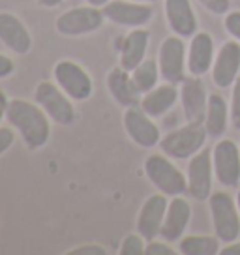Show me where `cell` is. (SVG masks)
<instances>
[{
  "label": "cell",
  "instance_id": "obj_1",
  "mask_svg": "<svg viewBox=\"0 0 240 255\" xmlns=\"http://www.w3.org/2000/svg\"><path fill=\"white\" fill-rule=\"evenodd\" d=\"M6 120L9 122V126L15 128V131L21 135L28 150H40L49 143L51 119L36 102L32 104L28 100H19V98L9 100Z\"/></svg>",
  "mask_w": 240,
  "mask_h": 255
},
{
  "label": "cell",
  "instance_id": "obj_2",
  "mask_svg": "<svg viewBox=\"0 0 240 255\" xmlns=\"http://www.w3.org/2000/svg\"><path fill=\"white\" fill-rule=\"evenodd\" d=\"M144 175L150 180L156 190L167 195V197H176L184 195L188 191V178L186 175L171 161L169 156L161 154H150L144 159Z\"/></svg>",
  "mask_w": 240,
  "mask_h": 255
},
{
  "label": "cell",
  "instance_id": "obj_3",
  "mask_svg": "<svg viewBox=\"0 0 240 255\" xmlns=\"http://www.w3.org/2000/svg\"><path fill=\"white\" fill-rule=\"evenodd\" d=\"M207 139L208 133L205 129V124L188 122L186 126H180L165 133L158 146L171 159H190L205 148Z\"/></svg>",
  "mask_w": 240,
  "mask_h": 255
},
{
  "label": "cell",
  "instance_id": "obj_4",
  "mask_svg": "<svg viewBox=\"0 0 240 255\" xmlns=\"http://www.w3.org/2000/svg\"><path fill=\"white\" fill-rule=\"evenodd\" d=\"M208 210L212 218L214 235L222 244H231L240 237V212L237 201L227 191H212L208 197Z\"/></svg>",
  "mask_w": 240,
  "mask_h": 255
},
{
  "label": "cell",
  "instance_id": "obj_5",
  "mask_svg": "<svg viewBox=\"0 0 240 255\" xmlns=\"http://www.w3.org/2000/svg\"><path fill=\"white\" fill-rule=\"evenodd\" d=\"M34 102L40 105L47 117L58 126H72L77 113L73 107V100L66 94L56 83L40 81L34 88Z\"/></svg>",
  "mask_w": 240,
  "mask_h": 255
},
{
  "label": "cell",
  "instance_id": "obj_6",
  "mask_svg": "<svg viewBox=\"0 0 240 255\" xmlns=\"http://www.w3.org/2000/svg\"><path fill=\"white\" fill-rule=\"evenodd\" d=\"M104 23V9L88 4V6L66 9L64 13H60L55 21V30L66 38H77V36H85V34L100 30Z\"/></svg>",
  "mask_w": 240,
  "mask_h": 255
},
{
  "label": "cell",
  "instance_id": "obj_7",
  "mask_svg": "<svg viewBox=\"0 0 240 255\" xmlns=\"http://www.w3.org/2000/svg\"><path fill=\"white\" fill-rule=\"evenodd\" d=\"M158 66L165 83L180 85L186 79L188 72V49L184 38L180 36H169L161 41L158 49Z\"/></svg>",
  "mask_w": 240,
  "mask_h": 255
},
{
  "label": "cell",
  "instance_id": "obj_8",
  "mask_svg": "<svg viewBox=\"0 0 240 255\" xmlns=\"http://www.w3.org/2000/svg\"><path fill=\"white\" fill-rule=\"evenodd\" d=\"M53 77L56 85L73 102H87L94 92V83L90 73L73 60H58L53 68Z\"/></svg>",
  "mask_w": 240,
  "mask_h": 255
},
{
  "label": "cell",
  "instance_id": "obj_9",
  "mask_svg": "<svg viewBox=\"0 0 240 255\" xmlns=\"http://www.w3.org/2000/svg\"><path fill=\"white\" fill-rule=\"evenodd\" d=\"M214 176L225 188L240 184V146L231 139H218L212 148Z\"/></svg>",
  "mask_w": 240,
  "mask_h": 255
},
{
  "label": "cell",
  "instance_id": "obj_10",
  "mask_svg": "<svg viewBox=\"0 0 240 255\" xmlns=\"http://www.w3.org/2000/svg\"><path fill=\"white\" fill-rule=\"evenodd\" d=\"M122 124L126 129V135L141 148H154L158 146L161 141L160 128L156 126V122L150 115L141 109V105H133V107H126L124 117H122Z\"/></svg>",
  "mask_w": 240,
  "mask_h": 255
},
{
  "label": "cell",
  "instance_id": "obj_11",
  "mask_svg": "<svg viewBox=\"0 0 240 255\" xmlns=\"http://www.w3.org/2000/svg\"><path fill=\"white\" fill-rule=\"evenodd\" d=\"M188 193L195 201H208L212 195V178H214V165H212V150L203 148L188 161Z\"/></svg>",
  "mask_w": 240,
  "mask_h": 255
},
{
  "label": "cell",
  "instance_id": "obj_12",
  "mask_svg": "<svg viewBox=\"0 0 240 255\" xmlns=\"http://www.w3.org/2000/svg\"><path fill=\"white\" fill-rule=\"evenodd\" d=\"M102 9L107 21L126 28H143L154 17V8L150 4H141L131 0H111Z\"/></svg>",
  "mask_w": 240,
  "mask_h": 255
},
{
  "label": "cell",
  "instance_id": "obj_13",
  "mask_svg": "<svg viewBox=\"0 0 240 255\" xmlns=\"http://www.w3.org/2000/svg\"><path fill=\"white\" fill-rule=\"evenodd\" d=\"M169 207L167 195L163 193H152L148 195L144 203L139 208V214H137V223H135V231L143 237L146 242L154 240L160 237L161 225L165 220V212Z\"/></svg>",
  "mask_w": 240,
  "mask_h": 255
},
{
  "label": "cell",
  "instance_id": "obj_14",
  "mask_svg": "<svg viewBox=\"0 0 240 255\" xmlns=\"http://www.w3.org/2000/svg\"><path fill=\"white\" fill-rule=\"evenodd\" d=\"M212 81L218 88H231L240 75V41L227 40L220 47L212 64Z\"/></svg>",
  "mask_w": 240,
  "mask_h": 255
},
{
  "label": "cell",
  "instance_id": "obj_15",
  "mask_svg": "<svg viewBox=\"0 0 240 255\" xmlns=\"http://www.w3.org/2000/svg\"><path fill=\"white\" fill-rule=\"evenodd\" d=\"M208 92L201 77L190 75L180 83V105L188 122L203 124L207 117Z\"/></svg>",
  "mask_w": 240,
  "mask_h": 255
},
{
  "label": "cell",
  "instance_id": "obj_16",
  "mask_svg": "<svg viewBox=\"0 0 240 255\" xmlns=\"http://www.w3.org/2000/svg\"><path fill=\"white\" fill-rule=\"evenodd\" d=\"M190 220H192V205H190V201L182 197V195H176V197L169 201L160 237L163 240L171 242V244L178 242L184 237L186 229L190 225Z\"/></svg>",
  "mask_w": 240,
  "mask_h": 255
},
{
  "label": "cell",
  "instance_id": "obj_17",
  "mask_svg": "<svg viewBox=\"0 0 240 255\" xmlns=\"http://www.w3.org/2000/svg\"><path fill=\"white\" fill-rule=\"evenodd\" d=\"M216 58L214 40L208 32H195L188 45V73L195 77H203L212 70Z\"/></svg>",
  "mask_w": 240,
  "mask_h": 255
},
{
  "label": "cell",
  "instance_id": "obj_18",
  "mask_svg": "<svg viewBox=\"0 0 240 255\" xmlns=\"http://www.w3.org/2000/svg\"><path fill=\"white\" fill-rule=\"evenodd\" d=\"M0 43L15 55H26L32 49L30 30L9 11H0Z\"/></svg>",
  "mask_w": 240,
  "mask_h": 255
},
{
  "label": "cell",
  "instance_id": "obj_19",
  "mask_svg": "<svg viewBox=\"0 0 240 255\" xmlns=\"http://www.w3.org/2000/svg\"><path fill=\"white\" fill-rule=\"evenodd\" d=\"M165 21L173 34L180 38H192L197 30V15L193 11L192 0H165L163 6Z\"/></svg>",
  "mask_w": 240,
  "mask_h": 255
},
{
  "label": "cell",
  "instance_id": "obj_20",
  "mask_svg": "<svg viewBox=\"0 0 240 255\" xmlns=\"http://www.w3.org/2000/svg\"><path fill=\"white\" fill-rule=\"evenodd\" d=\"M109 94L113 96V100L120 105V107H133L139 105L141 102V92L135 88L133 79H131V72L124 70L122 66H117L109 70L107 77H105Z\"/></svg>",
  "mask_w": 240,
  "mask_h": 255
},
{
  "label": "cell",
  "instance_id": "obj_21",
  "mask_svg": "<svg viewBox=\"0 0 240 255\" xmlns=\"http://www.w3.org/2000/svg\"><path fill=\"white\" fill-rule=\"evenodd\" d=\"M180 100V90L176 88L173 83H165V85H158L154 87L150 92L141 96V109L146 115H150L152 119H160L165 113H169L175 104Z\"/></svg>",
  "mask_w": 240,
  "mask_h": 255
},
{
  "label": "cell",
  "instance_id": "obj_22",
  "mask_svg": "<svg viewBox=\"0 0 240 255\" xmlns=\"http://www.w3.org/2000/svg\"><path fill=\"white\" fill-rule=\"evenodd\" d=\"M150 43V34L144 28H131L126 34L120 47V66L128 72H133L146 56V49Z\"/></svg>",
  "mask_w": 240,
  "mask_h": 255
},
{
  "label": "cell",
  "instance_id": "obj_23",
  "mask_svg": "<svg viewBox=\"0 0 240 255\" xmlns=\"http://www.w3.org/2000/svg\"><path fill=\"white\" fill-rule=\"evenodd\" d=\"M229 120H231V111H229V105L225 102L224 96L212 94L208 96V105H207V117H205V129L210 139H222L227 131L229 126Z\"/></svg>",
  "mask_w": 240,
  "mask_h": 255
},
{
  "label": "cell",
  "instance_id": "obj_24",
  "mask_svg": "<svg viewBox=\"0 0 240 255\" xmlns=\"http://www.w3.org/2000/svg\"><path fill=\"white\" fill-rule=\"evenodd\" d=\"M222 240L216 235H188L178 240V252L182 255H218L222 252Z\"/></svg>",
  "mask_w": 240,
  "mask_h": 255
},
{
  "label": "cell",
  "instance_id": "obj_25",
  "mask_svg": "<svg viewBox=\"0 0 240 255\" xmlns=\"http://www.w3.org/2000/svg\"><path fill=\"white\" fill-rule=\"evenodd\" d=\"M160 66H158V60H152V58H144L143 62L137 66L135 70L131 72V79H133V85L135 88L141 92V96L150 92L154 87H158V77H160Z\"/></svg>",
  "mask_w": 240,
  "mask_h": 255
},
{
  "label": "cell",
  "instance_id": "obj_26",
  "mask_svg": "<svg viewBox=\"0 0 240 255\" xmlns=\"http://www.w3.org/2000/svg\"><path fill=\"white\" fill-rule=\"evenodd\" d=\"M144 248H146V240L139 235V233H131L126 235L122 242H120V255H143Z\"/></svg>",
  "mask_w": 240,
  "mask_h": 255
},
{
  "label": "cell",
  "instance_id": "obj_27",
  "mask_svg": "<svg viewBox=\"0 0 240 255\" xmlns=\"http://www.w3.org/2000/svg\"><path fill=\"white\" fill-rule=\"evenodd\" d=\"M233 94H231V105H229V111H231V124L235 129L240 131V77L235 81L233 85Z\"/></svg>",
  "mask_w": 240,
  "mask_h": 255
},
{
  "label": "cell",
  "instance_id": "obj_28",
  "mask_svg": "<svg viewBox=\"0 0 240 255\" xmlns=\"http://www.w3.org/2000/svg\"><path fill=\"white\" fill-rule=\"evenodd\" d=\"M224 28L233 40L240 41V9H235V11L225 13Z\"/></svg>",
  "mask_w": 240,
  "mask_h": 255
},
{
  "label": "cell",
  "instance_id": "obj_29",
  "mask_svg": "<svg viewBox=\"0 0 240 255\" xmlns=\"http://www.w3.org/2000/svg\"><path fill=\"white\" fill-rule=\"evenodd\" d=\"M167 240H148L144 248V255H176V250L169 246Z\"/></svg>",
  "mask_w": 240,
  "mask_h": 255
},
{
  "label": "cell",
  "instance_id": "obj_30",
  "mask_svg": "<svg viewBox=\"0 0 240 255\" xmlns=\"http://www.w3.org/2000/svg\"><path fill=\"white\" fill-rule=\"evenodd\" d=\"M197 2L214 15H225L231 11V0H197Z\"/></svg>",
  "mask_w": 240,
  "mask_h": 255
},
{
  "label": "cell",
  "instance_id": "obj_31",
  "mask_svg": "<svg viewBox=\"0 0 240 255\" xmlns=\"http://www.w3.org/2000/svg\"><path fill=\"white\" fill-rule=\"evenodd\" d=\"M68 255H107V250L100 244H83L70 250Z\"/></svg>",
  "mask_w": 240,
  "mask_h": 255
},
{
  "label": "cell",
  "instance_id": "obj_32",
  "mask_svg": "<svg viewBox=\"0 0 240 255\" xmlns=\"http://www.w3.org/2000/svg\"><path fill=\"white\" fill-rule=\"evenodd\" d=\"M15 141V133H13V129L8 126L0 128V156L2 154H6V152L11 148V144Z\"/></svg>",
  "mask_w": 240,
  "mask_h": 255
},
{
  "label": "cell",
  "instance_id": "obj_33",
  "mask_svg": "<svg viewBox=\"0 0 240 255\" xmlns=\"http://www.w3.org/2000/svg\"><path fill=\"white\" fill-rule=\"evenodd\" d=\"M13 72H15V62L9 56L0 53V79H6Z\"/></svg>",
  "mask_w": 240,
  "mask_h": 255
},
{
  "label": "cell",
  "instance_id": "obj_34",
  "mask_svg": "<svg viewBox=\"0 0 240 255\" xmlns=\"http://www.w3.org/2000/svg\"><path fill=\"white\" fill-rule=\"evenodd\" d=\"M220 255H240V242L235 240L231 244H225V248H222Z\"/></svg>",
  "mask_w": 240,
  "mask_h": 255
},
{
  "label": "cell",
  "instance_id": "obj_35",
  "mask_svg": "<svg viewBox=\"0 0 240 255\" xmlns=\"http://www.w3.org/2000/svg\"><path fill=\"white\" fill-rule=\"evenodd\" d=\"M8 105H9L8 96H6V92H4V90H0V122H2V119H6Z\"/></svg>",
  "mask_w": 240,
  "mask_h": 255
},
{
  "label": "cell",
  "instance_id": "obj_36",
  "mask_svg": "<svg viewBox=\"0 0 240 255\" xmlns=\"http://www.w3.org/2000/svg\"><path fill=\"white\" fill-rule=\"evenodd\" d=\"M64 0H38V4H40L41 8H56V6H60Z\"/></svg>",
  "mask_w": 240,
  "mask_h": 255
},
{
  "label": "cell",
  "instance_id": "obj_37",
  "mask_svg": "<svg viewBox=\"0 0 240 255\" xmlns=\"http://www.w3.org/2000/svg\"><path fill=\"white\" fill-rule=\"evenodd\" d=\"M90 6H96V8H104L105 4H109L111 0H87Z\"/></svg>",
  "mask_w": 240,
  "mask_h": 255
},
{
  "label": "cell",
  "instance_id": "obj_38",
  "mask_svg": "<svg viewBox=\"0 0 240 255\" xmlns=\"http://www.w3.org/2000/svg\"><path fill=\"white\" fill-rule=\"evenodd\" d=\"M131 2H141V4H152V2H158V0H131Z\"/></svg>",
  "mask_w": 240,
  "mask_h": 255
},
{
  "label": "cell",
  "instance_id": "obj_39",
  "mask_svg": "<svg viewBox=\"0 0 240 255\" xmlns=\"http://www.w3.org/2000/svg\"><path fill=\"white\" fill-rule=\"evenodd\" d=\"M237 207H239V212H240V188H239V193H237Z\"/></svg>",
  "mask_w": 240,
  "mask_h": 255
}]
</instances>
